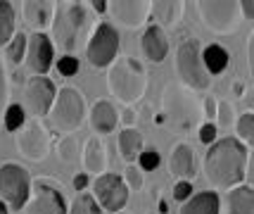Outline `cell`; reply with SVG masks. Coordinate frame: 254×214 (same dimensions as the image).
I'll return each instance as SVG.
<instances>
[{"label": "cell", "instance_id": "6da1fadb", "mask_svg": "<svg viewBox=\"0 0 254 214\" xmlns=\"http://www.w3.org/2000/svg\"><path fill=\"white\" fill-rule=\"evenodd\" d=\"M250 167V150L238 138L214 141L204 157V176L214 188H235Z\"/></svg>", "mask_w": 254, "mask_h": 214}, {"label": "cell", "instance_id": "7a4b0ae2", "mask_svg": "<svg viewBox=\"0 0 254 214\" xmlns=\"http://www.w3.org/2000/svg\"><path fill=\"white\" fill-rule=\"evenodd\" d=\"M53 41L64 55H74L90 31V12L81 2H60L53 14ZM53 45V48H55Z\"/></svg>", "mask_w": 254, "mask_h": 214}, {"label": "cell", "instance_id": "3957f363", "mask_svg": "<svg viewBox=\"0 0 254 214\" xmlns=\"http://www.w3.org/2000/svg\"><path fill=\"white\" fill-rule=\"evenodd\" d=\"M107 86L114 98H119L124 105H131L138 98H143L147 88V71L135 57L114 60L107 74Z\"/></svg>", "mask_w": 254, "mask_h": 214}, {"label": "cell", "instance_id": "277c9868", "mask_svg": "<svg viewBox=\"0 0 254 214\" xmlns=\"http://www.w3.org/2000/svg\"><path fill=\"white\" fill-rule=\"evenodd\" d=\"M176 71H178V79L183 81L186 86L195 90H204L209 88V74L202 65V57H199V41L195 38H188L183 43L178 45L176 50Z\"/></svg>", "mask_w": 254, "mask_h": 214}, {"label": "cell", "instance_id": "5b68a950", "mask_svg": "<svg viewBox=\"0 0 254 214\" xmlns=\"http://www.w3.org/2000/svg\"><path fill=\"white\" fill-rule=\"evenodd\" d=\"M50 124L64 134H71L83 124V98L76 88L64 86L55 95V102L50 107Z\"/></svg>", "mask_w": 254, "mask_h": 214}, {"label": "cell", "instance_id": "8992f818", "mask_svg": "<svg viewBox=\"0 0 254 214\" xmlns=\"http://www.w3.org/2000/svg\"><path fill=\"white\" fill-rule=\"evenodd\" d=\"M202 24L214 31V34H233L240 26V2H231V0H199L195 5Z\"/></svg>", "mask_w": 254, "mask_h": 214}, {"label": "cell", "instance_id": "52a82bcc", "mask_svg": "<svg viewBox=\"0 0 254 214\" xmlns=\"http://www.w3.org/2000/svg\"><path fill=\"white\" fill-rule=\"evenodd\" d=\"M31 195V176L19 164H2L0 167V198L10 205V210L19 212Z\"/></svg>", "mask_w": 254, "mask_h": 214}, {"label": "cell", "instance_id": "ba28073f", "mask_svg": "<svg viewBox=\"0 0 254 214\" xmlns=\"http://www.w3.org/2000/svg\"><path fill=\"white\" fill-rule=\"evenodd\" d=\"M119 53V34L112 24H98V29L93 31L86 48V57L93 67H107L114 62V57Z\"/></svg>", "mask_w": 254, "mask_h": 214}, {"label": "cell", "instance_id": "9c48e42d", "mask_svg": "<svg viewBox=\"0 0 254 214\" xmlns=\"http://www.w3.org/2000/svg\"><path fill=\"white\" fill-rule=\"evenodd\" d=\"M93 198L102 212H122L128 203V188L119 174H102L93 186Z\"/></svg>", "mask_w": 254, "mask_h": 214}, {"label": "cell", "instance_id": "30bf717a", "mask_svg": "<svg viewBox=\"0 0 254 214\" xmlns=\"http://www.w3.org/2000/svg\"><path fill=\"white\" fill-rule=\"evenodd\" d=\"M26 212L24 214H66V205L62 200V193L55 186L36 181L31 188V195L26 200Z\"/></svg>", "mask_w": 254, "mask_h": 214}, {"label": "cell", "instance_id": "8fae6325", "mask_svg": "<svg viewBox=\"0 0 254 214\" xmlns=\"http://www.w3.org/2000/svg\"><path fill=\"white\" fill-rule=\"evenodd\" d=\"M57 88L50 76H33L26 83V90H24V102L29 107V112L33 117H43V114L50 112L53 102H55Z\"/></svg>", "mask_w": 254, "mask_h": 214}, {"label": "cell", "instance_id": "7c38bea8", "mask_svg": "<svg viewBox=\"0 0 254 214\" xmlns=\"http://www.w3.org/2000/svg\"><path fill=\"white\" fill-rule=\"evenodd\" d=\"M53 60H55V48L43 31L26 38V62L36 76H45L53 67Z\"/></svg>", "mask_w": 254, "mask_h": 214}, {"label": "cell", "instance_id": "4fadbf2b", "mask_svg": "<svg viewBox=\"0 0 254 214\" xmlns=\"http://www.w3.org/2000/svg\"><path fill=\"white\" fill-rule=\"evenodd\" d=\"M17 147L24 157L31 159V162H43L45 159L48 147H50V136L38 119H33L22 136H17Z\"/></svg>", "mask_w": 254, "mask_h": 214}, {"label": "cell", "instance_id": "5bb4252c", "mask_svg": "<svg viewBox=\"0 0 254 214\" xmlns=\"http://www.w3.org/2000/svg\"><path fill=\"white\" fill-rule=\"evenodd\" d=\"M150 5L152 2H143V0H114L107 5V12L126 29H138L147 22Z\"/></svg>", "mask_w": 254, "mask_h": 214}, {"label": "cell", "instance_id": "9a60e30c", "mask_svg": "<svg viewBox=\"0 0 254 214\" xmlns=\"http://www.w3.org/2000/svg\"><path fill=\"white\" fill-rule=\"evenodd\" d=\"M81 155V164H83V174L88 176V174H105L107 169V152H105V145H102V141H100L98 136H90L86 147H83V152H78Z\"/></svg>", "mask_w": 254, "mask_h": 214}, {"label": "cell", "instance_id": "2e32d148", "mask_svg": "<svg viewBox=\"0 0 254 214\" xmlns=\"http://www.w3.org/2000/svg\"><path fill=\"white\" fill-rule=\"evenodd\" d=\"M140 48H143V55L150 62H162L166 57V53H169V38H166L164 29H159L157 24H150L143 34Z\"/></svg>", "mask_w": 254, "mask_h": 214}, {"label": "cell", "instance_id": "e0dca14e", "mask_svg": "<svg viewBox=\"0 0 254 214\" xmlns=\"http://www.w3.org/2000/svg\"><path fill=\"white\" fill-rule=\"evenodd\" d=\"M219 214H254V193L250 186H235L226 200H221Z\"/></svg>", "mask_w": 254, "mask_h": 214}, {"label": "cell", "instance_id": "ac0fdd59", "mask_svg": "<svg viewBox=\"0 0 254 214\" xmlns=\"http://www.w3.org/2000/svg\"><path fill=\"white\" fill-rule=\"evenodd\" d=\"M221 207V198L214 191H202L190 195L186 205L181 207V214H219Z\"/></svg>", "mask_w": 254, "mask_h": 214}, {"label": "cell", "instance_id": "d6986e66", "mask_svg": "<svg viewBox=\"0 0 254 214\" xmlns=\"http://www.w3.org/2000/svg\"><path fill=\"white\" fill-rule=\"evenodd\" d=\"M169 169L174 176H178V181H188V176H192L195 171V157H192V147L186 143H178L171 150V157H169Z\"/></svg>", "mask_w": 254, "mask_h": 214}, {"label": "cell", "instance_id": "ffe728a7", "mask_svg": "<svg viewBox=\"0 0 254 214\" xmlns=\"http://www.w3.org/2000/svg\"><path fill=\"white\" fill-rule=\"evenodd\" d=\"M24 19L36 29V34H41V29H45L53 22L55 14V5L53 2H41V0H31V2H22Z\"/></svg>", "mask_w": 254, "mask_h": 214}, {"label": "cell", "instance_id": "44dd1931", "mask_svg": "<svg viewBox=\"0 0 254 214\" xmlns=\"http://www.w3.org/2000/svg\"><path fill=\"white\" fill-rule=\"evenodd\" d=\"M119 122V114L114 110V105L107 100H98L90 110V124L98 134H110L114 131V126Z\"/></svg>", "mask_w": 254, "mask_h": 214}, {"label": "cell", "instance_id": "7402d4cb", "mask_svg": "<svg viewBox=\"0 0 254 214\" xmlns=\"http://www.w3.org/2000/svg\"><path fill=\"white\" fill-rule=\"evenodd\" d=\"M117 145H119V155H122L124 162L133 164L138 159V155L143 152V136L138 134L135 129H124L122 134H119Z\"/></svg>", "mask_w": 254, "mask_h": 214}, {"label": "cell", "instance_id": "603a6c76", "mask_svg": "<svg viewBox=\"0 0 254 214\" xmlns=\"http://www.w3.org/2000/svg\"><path fill=\"white\" fill-rule=\"evenodd\" d=\"M183 12H186V5L183 2H152L150 5V14H155L157 17V26L162 29V26H174V24L183 17Z\"/></svg>", "mask_w": 254, "mask_h": 214}, {"label": "cell", "instance_id": "cb8c5ba5", "mask_svg": "<svg viewBox=\"0 0 254 214\" xmlns=\"http://www.w3.org/2000/svg\"><path fill=\"white\" fill-rule=\"evenodd\" d=\"M199 57H202V65H204L209 76L211 74H221L228 67V53H226V48H221V45H216V43L207 45L199 53Z\"/></svg>", "mask_w": 254, "mask_h": 214}, {"label": "cell", "instance_id": "d4e9b609", "mask_svg": "<svg viewBox=\"0 0 254 214\" xmlns=\"http://www.w3.org/2000/svg\"><path fill=\"white\" fill-rule=\"evenodd\" d=\"M14 36V7L12 2L0 0V48L7 45Z\"/></svg>", "mask_w": 254, "mask_h": 214}, {"label": "cell", "instance_id": "484cf974", "mask_svg": "<svg viewBox=\"0 0 254 214\" xmlns=\"http://www.w3.org/2000/svg\"><path fill=\"white\" fill-rule=\"evenodd\" d=\"M71 214H105L95 203L93 193H78L71 203Z\"/></svg>", "mask_w": 254, "mask_h": 214}, {"label": "cell", "instance_id": "4316f807", "mask_svg": "<svg viewBox=\"0 0 254 214\" xmlns=\"http://www.w3.org/2000/svg\"><path fill=\"white\" fill-rule=\"evenodd\" d=\"M24 53H26V34L14 31L12 41L7 43V60H10L12 65H19L24 60Z\"/></svg>", "mask_w": 254, "mask_h": 214}, {"label": "cell", "instance_id": "83f0119b", "mask_svg": "<svg viewBox=\"0 0 254 214\" xmlns=\"http://www.w3.org/2000/svg\"><path fill=\"white\" fill-rule=\"evenodd\" d=\"M57 155L62 162H74L78 157V141L74 136H64L60 143H57Z\"/></svg>", "mask_w": 254, "mask_h": 214}, {"label": "cell", "instance_id": "f1b7e54d", "mask_svg": "<svg viewBox=\"0 0 254 214\" xmlns=\"http://www.w3.org/2000/svg\"><path fill=\"white\" fill-rule=\"evenodd\" d=\"M254 138V114L252 112H245L240 119H238V141L243 143H252Z\"/></svg>", "mask_w": 254, "mask_h": 214}, {"label": "cell", "instance_id": "f546056e", "mask_svg": "<svg viewBox=\"0 0 254 214\" xmlns=\"http://www.w3.org/2000/svg\"><path fill=\"white\" fill-rule=\"evenodd\" d=\"M2 122H5V129H7V131L19 129V126L24 124V107L22 105H10V107H5Z\"/></svg>", "mask_w": 254, "mask_h": 214}, {"label": "cell", "instance_id": "4dcf8cb0", "mask_svg": "<svg viewBox=\"0 0 254 214\" xmlns=\"http://www.w3.org/2000/svg\"><path fill=\"white\" fill-rule=\"evenodd\" d=\"M124 183H126V188H133V191H140L143 188V183H145V179H143V171L138 169V167H133V164H128L126 169H124Z\"/></svg>", "mask_w": 254, "mask_h": 214}, {"label": "cell", "instance_id": "1f68e13d", "mask_svg": "<svg viewBox=\"0 0 254 214\" xmlns=\"http://www.w3.org/2000/svg\"><path fill=\"white\" fill-rule=\"evenodd\" d=\"M159 162H162V157H159V152L157 150H143L140 155H138V169L140 171H155L157 167H159Z\"/></svg>", "mask_w": 254, "mask_h": 214}, {"label": "cell", "instance_id": "d6a6232c", "mask_svg": "<svg viewBox=\"0 0 254 214\" xmlns=\"http://www.w3.org/2000/svg\"><path fill=\"white\" fill-rule=\"evenodd\" d=\"M214 119H219V126L226 129V126L233 124V107L228 100H219L216 102V114H214Z\"/></svg>", "mask_w": 254, "mask_h": 214}, {"label": "cell", "instance_id": "836d02e7", "mask_svg": "<svg viewBox=\"0 0 254 214\" xmlns=\"http://www.w3.org/2000/svg\"><path fill=\"white\" fill-rule=\"evenodd\" d=\"M57 71L62 76H74L78 71V60L74 55H62L57 60Z\"/></svg>", "mask_w": 254, "mask_h": 214}, {"label": "cell", "instance_id": "e575fe53", "mask_svg": "<svg viewBox=\"0 0 254 214\" xmlns=\"http://www.w3.org/2000/svg\"><path fill=\"white\" fill-rule=\"evenodd\" d=\"M190 195H192L190 181H178L176 186H174V200H176V203H186Z\"/></svg>", "mask_w": 254, "mask_h": 214}, {"label": "cell", "instance_id": "d590c367", "mask_svg": "<svg viewBox=\"0 0 254 214\" xmlns=\"http://www.w3.org/2000/svg\"><path fill=\"white\" fill-rule=\"evenodd\" d=\"M5 98H7V74H5V65L0 60V112L5 110Z\"/></svg>", "mask_w": 254, "mask_h": 214}, {"label": "cell", "instance_id": "8d00e7d4", "mask_svg": "<svg viewBox=\"0 0 254 214\" xmlns=\"http://www.w3.org/2000/svg\"><path fill=\"white\" fill-rule=\"evenodd\" d=\"M199 141H202V143H214V141H216V126L214 124H204L202 126V129H199Z\"/></svg>", "mask_w": 254, "mask_h": 214}, {"label": "cell", "instance_id": "74e56055", "mask_svg": "<svg viewBox=\"0 0 254 214\" xmlns=\"http://www.w3.org/2000/svg\"><path fill=\"white\" fill-rule=\"evenodd\" d=\"M86 186H88V176H86V174H76V176H74V188H76L78 193H83Z\"/></svg>", "mask_w": 254, "mask_h": 214}, {"label": "cell", "instance_id": "f35d334b", "mask_svg": "<svg viewBox=\"0 0 254 214\" xmlns=\"http://www.w3.org/2000/svg\"><path fill=\"white\" fill-rule=\"evenodd\" d=\"M240 10H243L245 19L250 22V19H252V14H254V2L252 0H245V2H240Z\"/></svg>", "mask_w": 254, "mask_h": 214}, {"label": "cell", "instance_id": "ab89813d", "mask_svg": "<svg viewBox=\"0 0 254 214\" xmlns=\"http://www.w3.org/2000/svg\"><path fill=\"white\" fill-rule=\"evenodd\" d=\"M204 107H207V117L214 119V114H216V100H214V98H207V100H204Z\"/></svg>", "mask_w": 254, "mask_h": 214}, {"label": "cell", "instance_id": "60d3db41", "mask_svg": "<svg viewBox=\"0 0 254 214\" xmlns=\"http://www.w3.org/2000/svg\"><path fill=\"white\" fill-rule=\"evenodd\" d=\"M93 10L100 12V14H105V12H107V2H105V0H93Z\"/></svg>", "mask_w": 254, "mask_h": 214}, {"label": "cell", "instance_id": "b9f144b4", "mask_svg": "<svg viewBox=\"0 0 254 214\" xmlns=\"http://www.w3.org/2000/svg\"><path fill=\"white\" fill-rule=\"evenodd\" d=\"M124 122H126V124H133V122H135V112H133L131 107L124 112Z\"/></svg>", "mask_w": 254, "mask_h": 214}, {"label": "cell", "instance_id": "7bdbcfd3", "mask_svg": "<svg viewBox=\"0 0 254 214\" xmlns=\"http://www.w3.org/2000/svg\"><path fill=\"white\" fill-rule=\"evenodd\" d=\"M157 210H159V214H166V212H169V207H166L164 200H159V205H157Z\"/></svg>", "mask_w": 254, "mask_h": 214}, {"label": "cell", "instance_id": "ee69618b", "mask_svg": "<svg viewBox=\"0 0 254 214\" xmlns=\"http://www.w3.org/2000/svg\"><path fill=\"white\" fill-rule=\"evenodd\" d=\"M0 214H10V210H7V205L0 200Z\"/></svg>", "mask_w": 254, "mask_h": 214}, {"label": "cell", "instance_id": "f6af8a7d", "mask_svg": "<svg viewBox=\"0 0 254 214\" xmlns=\"http://www.w3.org/2000/svg\"><path fill=\"white\" fill-rule=\"evenodd\" d=\"M114 214H131V212H114Z\"/></svg>", "mask_w": 254, "mask_h": 214}]
</instances>
